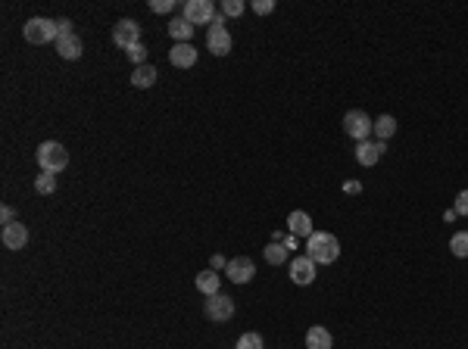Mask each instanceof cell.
<instances>
[{"label":"cell","instance_id":"1","mask_svg":"<svg viewBox=\"0 0 468 349\" xmlns=\"http://www.w3.org/2000/svg\"><path fill=\"white\" fill-rule=\"evenodd\" d=\"M306 256L315 262V265H331L341 256V240L328 231H315L312 237L306 240Z\"/></svg>","mask_w":468,"mask_h":349},{"label":"cell","instance_id":"2","mask_svg":"<svg viewBox=\"0 0 468 349\" xmlns=\"http://www.w3.org/2000/svg\"><path fill=\"white\" fill-rule=\"evenodd\" d=\"M34 159H38L41 172H63L69 165V150L63 147L60 141H44L38 147V153H34Z\"/></svg>","mask_w":468,"mask_h":349},{"label":"cell","instance_id":"3","mask_svg":"<svg viewBox=\"0 0 468 349\" xmlns=\"http://www.w3.org/2000/svg\"><path fill=\"white\" fill-rule=\"evenodd\" d=\"M23 38L28 44H56L60 32H56V19H44V16H34L23 25Z\"/></svg>","mask_w":468,"mask_h":349},{"label":"cell","instance_id":"4","mask_svg":"<svg viewBox=\"0 0 468 349\" xmlns=\"http://www.w3.org/2000/svg\"><path fill=\"white\" fill-rule=\"evenodd\" d=\"M372 128H374V119H369V113H362V109L343 113V134H350L353 141H369Z\"/></svg>","mask_w":468,"mask_h":349},{"label":"cell","instance_id":"5","mask_svg":"<svg viewBox=\"0 0 468 349\" xmlns=\"http://www.w3.org/2000/svg\"><path fill=\"white\" fill-rule=\"evenodd\" d=\"M203 315L210 318V322H215V324L228 322V318L234 315V300H232V296H225V293H213V296H206V303H203Z\"/></svg>","mask_w":468,"mask_h":349},{"label":"cell","instance_id":"6","mask_svg":"<svg viewBox=\"0 0 468 349\" xmlns=\"http://www.w3.org/2000/svg\"><path fill=\"white\" fill-rule=\"evenodd\" d=\"M215 13H219V10L213 6V0H187V4H184V19L191 22L194 28H197V25H206V22L213 25Z\"/></svg>","mask_w":468,"mask_h":349},{"label":"cell","instance_id":"7","mask_svg":"<svg viewBox=\"0 0 468 349\" xmlns=\"http://www.w3.org/2000/svg\"><path fill=\"white\" fill-rule=\"evenodd\" d=\"M138 41H141V25L134 19H119L116 25H113V44H116V47L128 50Z\"/></svg>","mask_w":468,"mask_h":349},{"label":"cell","instance_id":"8","mask_svg":"<svg viewBox=\"0 0 468 349\" xmlns=\"http://www.w3.org/2000/svg\"><path fill=\"white\" fill-rule=\"evenodd\" d=\"M225 274H228V281H234V284H250L256 278V265L250 256H234V259H228Z\"/></svg>","mask_w":468,"mask_h":349},{"label":"cell","instance_id":"9","mask_svg":"<svg viewBox=\"0 0 468 349\" xmlns=\"http://www.w3.org/2000/svg\"><path fill=\"white\" fill-rule=\"evenodd\" d=\"M384 150H387L384 141H359L356 144V163L372 169V165H378V159L384 156Z\"/></svg>","mask_w":468,"mask_h":349},{"label":"cell","instance_id":"10","mask_svg":"<svg viewBox=\"0 0 468 349\" xmlns=\"http://www.w3.org/2000/svg\"><path fill=\"white\" fill-rule=\"evenodd\" d=\"M206 47H210V53H215V56L232 53V34H228V28L225 25H210V32H206Z\"/></svg>","mask_w":468,"mask_h":349},{"label":"cell","instance_id":"11","mask_svg":"<svg viewBox=\"0 0 468 349\" xmlns=\"http://www.w3.org/2000/svg\"><path fill=\"white\" fill-rule=\"evenodd\" d=\"M291 281L297 284V287H309V284L315 281V262L309 256H293L291 262Z\"/></svg>","mask_w":468,"mask_h":349},{"label":"cell","instance_id":"12","mask_svg":"<svg viewBox=\"0 0 468 349\" xmlns=\"http://www.w3.org/2000/svg\"><path fill=\"white\" fill-rule=\"evenodd\" d=\"M287 234L293 237H312L315 228H312V218H309V212H303V209H293L291 215H287Z\"/></svg>","mask_w":468,"mask_h":349},{"label":"cell","instance_id":"13","mask_svg":"<svg viewBox=\"0 0 468 349\" xmlns=\"http://www.w3.org/2000/svg\"><path fill=\"white\" fill-rule=\"evenodd\" d=\"M6 250H23L28 243V228L23 222H13V224H4V234H0Z\"/></svg>","mask_w":468,"mask_h":349},{"label":"cell","instance_id":"14","mask_svg":"<svg viewBox=\"0 0 468 349\" xmlns=\"http://www.w3.org/2000/svg\"><path fill=\"white\" fill-rule=\"evenodd\" d=\"M169 63L175 65V69H191V65H197V50H194V44H175V47L169 50Z\"/></svg>","mask_w":468,"mask_h":349},{"label":"cell","instance_id":"15","mask_svg":"<svg viewBox=\"0 0 468 349\" xmlns=\"http://www.w3.org/2000/svg\"><path fill=\"white\" fill-rule=\"evenodd\" d=\"M56 53H60L63 60H82L84 44H82V38H78V34H66V38L56 41Z\"/></svg>","mask_w":468,"mask_h":349},{"label":"cell","instance_id":"16","mask_svg":"<svg viewBox=\"0 0 468 349\" xmlns=\"http://www.w3.org/2000/svg\"><path fill=\"white\" fill-rule=\"evenodd\" d=\"M331 346H334V337H331L328 327L312 324L306 331V349H331Z\"/></svg>","mask_w":468,"mask_h":349},{"label":"cell","instance_id":"17","mask_svg":"<svg viewBox=\"0 0 468 349\" xmlns=\"http://www.w3.org/2000/svg\"><path fill=\"white\" fill-rule=\"evenodd\" d=\"M194 287H197L203 296L222 293V290H219V287H222V274H219V272H213V268H210V272H200V274H197V281H194Z\"/></svg>","mask_w":468,"mask_h":349},{"label":"cell","instance_id":"18","mask_svg":"<svg viewBox=\"0 0 468 349\" xmlns=\"http://www.w3.org/2000/svg\"><path fill=\"white\" fill-rule=\"evenodd\" d=\"M169 38H175L178 44H191V38H194V25H191V22H187L184 16L172 19V22H169Z\"/></svg>","mask_w":468,"mask_h":349},{"label":"cell","instance_id":"19","mask_svg":"<svg viewBox=\"0 0 468 349\" xmlns=\"http://www.w3.org/2000/svg\"><path fill=\"white\" fill-rule=\"evenodd\" d=\"M156 75H160V72L153 69V65H134V72H132V84L134 87H153L156 84Z\"/></svg>","mask_w":468,"mask_h":349},{"label":"cell","instance_id":"20","mask_svg":"<svg viewBox=\"0 0 468 349\" xmlns=\"http://www.w3.org/2000/svg\"><path fill=\"white\" fill-rule=\"evenodd\" d=\"M372 131L378 134V141H387V137H393V131H397V119H393V115H378Z\"/></svg>","mask_w":468,"mask_h":349},{"label":"cell","instance_id":"21","mask_svg":"<svg viewBox=\"0 0 468 349\" xmlns=\"http://www.w3.org/2000/svg\"><path fill=\"white\" fill-rule=\"evenodd\" d=\"M287 256H291V253H287V246L278 243V240H272V243L265 246V259H269V265H284Z\"/></svg>","mask_w":468,"mask_h":349},{"label":"cell","instance_id":"22","mask_svg":"<svg viewBox=\"0 0 468 349\" xmlns=\"http://www.w3.org/2000/svg\"><path fill=\"white\" fill-rule=\"evenodd\" d=\"M450 250L456 259H468V231H456L450 237Z\"/></svg>","mask_w":468,"mask_h":349},{"label":"cell","instance_id":"23","mask_svg":"<svg viewBox=\"0 0 468 349\" xmlns=\"http://www.w3.org/2000/svg\"><path fill=\"white\" fill-rule=\"evenodd\" d=\"M34 191H38L41 196L53 193V191H56V174H53V172H41L38 178H34Z\"/></svg>","mask_w":468,"mask_h":349},{"label":"cell","instance_id":"24","mask_svg":"<svg viewBox=\"0 0 468 349\" xmlns=\"http://www.w3.org/2000/svg\"><path fill=\"white\" fill-rule=\"evenodd\" d=\"M125 53H128V60H132L134 65H147V47H144L141 41H138V44H132V47H128Z\"/></svg>","mask_w":468,"mask_h":349},{"label":"cell","instance_id":"25","mask_svg":"<svg viewBox=\"0 0 468 349\" xmlns=\"http://www.w3.org/2000/svg\"><path fill=\"white\" fill-rule=\"evenodd\" d=\"M222 16L232 19V16H244V0H222Z\"/></svg>","mask_w":468,"mask_h":349},{"label":"cell","instance_id":"26","mask_svg":"<svg viewBox=\"0 0 468 349\" xmlns=\"http://www.w3.org/2000/svg\"><path fill=\"white\" fill-rule=\"evenodd\" d=\"M237 349H265V343H263V337H259V334H244L241 340H237Z\"/></svg>","mask_w":468,"mask_h":349},{"label":"cell","instance_id":"27","mask_svg":"<svg viewBox=\"0 0 468 349\" xmlns=\"http://www.w3.org/2000/svg\"><path fill=\"white\" fill-rule=\"evenodd\" d=\"M456 215H468V191H459L456 193V203H453Z\"/></svg>","mask_w":468,"mask_h":349},{"label":"cell","instance_id":"28","mask_svg":"<svg viewBox=\"0 0 468 349\" xmlns=\"http://www.w3.org/2000/svg\"><path fill=\"white\" fill-rule=\"evenodd\" d=\"M150 10L153 13H172L175 10V0H150Z\"/></svg>","mask_w":468,"mask_h":349},{"label":"cell","instance_id":"29","mask_svg":"<svg viewBox=\"0 0 468 349\" xmlns=\"http://www.w3.org/2000/svg\"><path fill=\"white\" fill-rule=\"evenodd\" d=\"M253 10L259 13V16H269V13H275V0H256Z\"/></svg>","mask_w":468,"mask_h":349},{"label":"cell","instance_id":"30","mask_svg":"<svg viewBox=\"0 0 468 349\" xmlns=\"http://www.w3.org/2000/svg\"><path fill=\"white\" fill-rule=\"evenodd\" d=\"M56 32H60V38H66V34H75L72 32V22L69 19H56ZM56 38V41H60Z\"/></svg>","mask_w":468,"mask_h":349},{"label":"cell","instance_id":"31","mask_svg":"<svg viewBox=\"0 0 468 349\" xmlns=\"http://www.w3.org/2000/svg\"><path fill=\"white\" fill-rule=\"evenodd\" d=\"M0 222H4V224H13V222H19V218H16V212H13V206H4V209H0Z\"/></svg>","mask_w":468,"mask_h":349},{"label":"cell","instance_id":"32","mask_svg":"<svg viewBox=\"0 0 468 349\" xmlns=\"http://www.w3.org/2000/svg\"><path fill=\"white\" fill-rule=\"evenodd\" d=\"M210 265H213V272H225V268H228V259H225V256H219V253H215V256L210 259Z\"/></svg>","mask_w":468,"mask_h":349},{"label":"cell","instance_id":"33","mask_svg":"<svg viewBox=\"0 0 468 349\" xmlns=\"http://www.w3.org/2000/svg\"><path fill=\"white\" fill-rule=\"evenodd\" d=\"M359 191H362L359 181H343V193H359Z\"/></svg>","mask_w":468,"mask_h":349},{"label":"cell","instance_id":"34","mask_svg":"<svg viewBox=\"0 0 468 349\" xmlns=\"http://www.w3.org/2000/svg\"><path fill=\"white\" fill-rule=\"evenodd\" d=\"M281 243L287 246V253H291V250H297V237H293V234H284V240H281Z\"/></svg>","mask_w":468,"mask_h":349}]
</instances>
